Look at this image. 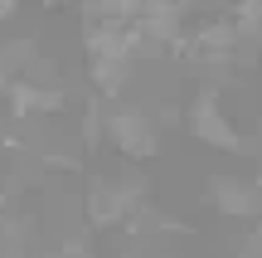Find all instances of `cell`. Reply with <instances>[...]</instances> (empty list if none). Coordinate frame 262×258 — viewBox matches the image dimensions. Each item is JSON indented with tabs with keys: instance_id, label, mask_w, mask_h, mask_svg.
Listing matches in <instances>:
<instances>
[{
	"instance_id": "obj_4",
	"label": "cell",
	"mask_w": 262,
	"mask_h": 258,
	"mask_svg": "<svg viewBox=\"0 0 262 258\" xmlns=\"http://www.w3.org/2000/svg\"><path fill=\"white\" fill-rule=\"evenodd\" d=\"M88 83L97 88L102 103H122V93L136 83V64L131 58H88Z\"/></svg>"
},
{
	"instance_id": "obj_9",
	"label": "cell",
	"mask_w": 262,
	"mask_h": 258,
	"mask_svg": "<svg viewBox=\"0 0 262 258\" xmlns=\"http://www.w3.org/2000/svg\"><path fill=\"white\" fill-rule=\"evenodd\" d=\"M0 146H5V132H0Z\"/></svg>"
},
{
	"instance_id": "obj_8",
	"label": "cell",
	"mask_w": 262,
	"mask_h": 258,
	"mask_svg": "<svg viewBox=\"0 0 262 258\" xmlns=\"http://www.w3.org/2000/svg\"><path fill=\"white\" fill-rule=\"evenodd\" d=\"M19 15V0H0V25H5V19H15Z\"/></svg>"
},
{
	"instance_id": "obj_1",
	"label": "cell",
	"mask_w": 262,
	"mask_h": 258,
	"mask_svg": "<svg viewBox=\"0 0 262 258\" xmlns=\"http://www.w3.org/2000/svg\"><path fill=\"white\" fill-rule=\"evenodd\" d=\"M185 127H189V136H194V142L214 146V151H228V156H257V142H253L248 132H238L233 117L224 112L219 88H199V93L189 97Z\"/></svg>"
},
{
	"instance_id": "obj_2",
	"label": "cell",
	"mask_w": 262,
	"mask_h": 258,
	"mask_svg": "<svg viewBox=\"0 0 262 258\" xmlns=\"http://www.w3.org/2000/svg\"><path fill=\"white\" fill-rule=\"evenodd\" d=\"M107 142L126 161H150L160 151V117L146 103H112L107 107Z\"/></svg>"
},
{
	"instance_id": "obj_3",
	"label": "cell",
	"mask_w": 262,
	"mask_h": 258,
	"mask_svg": "<svg viewBox=\"0 0 262 258\" xmlns=\"http://www.w3.org/2000/svg\"><path fill=\"white\" fill-rule=\"evenodd\" d=\"M204 195L214 200V210L224 214V220L257 224V214H262V195H257V185L248 181V175H214V181L204 185Z\"/></svg>"
},
{
	"instance_id": "obj_5",
	"label": "cell",
	"mask_w": 262,
	"mask_h": 258,
	"mask_svg": "<svg viewBox=\"0 0 262 258\" xmlns=\"http://www.w3.org/2000/svg\"><path fill=\"white\" fill-rule=\"evenodd\" d=\"M228 19H233L238 29V44L253 54V49H262V0H238L233 10H228Z\"/></svg>"
},
{
	"instance_id": "obj_10",
	"label": "cell",
	"mask_w": 262,
	"mask_h": 258,
	"mask_svg": "<svg viewBox=\"0 0 262 258\" xmlns=\"http://www.w3.org/2000/svg\"><path fill=\"white\" fill-rule=\"evenodd\" d=\"M257 224H262V214H257Z\"/></svg>"
},
{
	"instance_id": "obj_6",
	"label": "cell",
	"mask_w": 262,
	"mask_h": 258,
	"mask_svg": "<svg viewBox=\"0 0 262 258\" xmlns=\"http://www.w3.org/2000/svg\"><path fill=\"white\" fill-rule=\"evenodd\" d=\"M233 258H262V224H253L248 234L233 239Z\"/></svg>"
},
{
	"instance_id": "obj_7",
	"label": "cell",
	"mask_w": 262,
	"mask_h": 258,
	"mask_svg": "<svg viewBox=\"0 0 262 258\" xmlns=\"http://www.w3.org/2000/svg\"><path fill=\"white\" fill-rule=\"evenodd\" d=\"M15 83H19V78L10 73V68H5V58H0V97H10V88H15Z\"/></svg>"
}]
</instances>
